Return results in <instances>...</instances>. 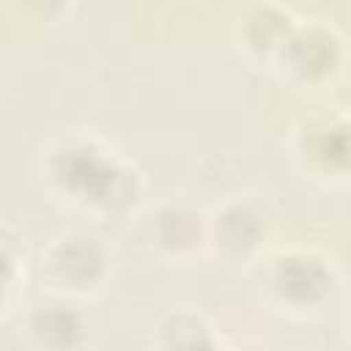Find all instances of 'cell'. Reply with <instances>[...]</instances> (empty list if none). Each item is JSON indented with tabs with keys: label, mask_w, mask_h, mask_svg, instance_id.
I'll return each mask as SVG.
<instances>
[{
	"label": "cell",
	"mask_w": 351,
	"mask_h": 351,
	"mask_svg": "<svg viewBox=\"0 0 351 351\" xmlns=\"http://www.w3.org/2000/svg\"><path fill=\"white\" fill-rule=\"evenodd\" d=\"M271 214L263 200L255 197H230L206 219V239L217 247L219 255L230 261H244L261 252L271 236Z\"/></svg>",
	"instance_id": "5b68a950"
},
{
	"label": "cell",
	"mask_w": 351,
	"mask_h": 351,
	"mask_svg": "<svg viewBox=\"0 0 351 351\" xmlns=\"http://www.w3.org/2000/svg\"><path fill=\"white\" fill-rule=\"evenodd\" d=\"M49 181L77 206L101 214H123L140 197V173L96 137L58 140L44 165Z\"/></svg>",
	"instance_id": "6da1fadb"
},
{
	"label": "cell",
	"mask_w": 351,
	"mask_h": 351,
	"mask_svg": "<svg viewBox=\"0 0 351 351\" xmlns=\"http://www.w3.org/2000/svg\"><path fill=\"white\" fill-rule=\"evenodd\" d=\"M346 55V41L340 30L326 19H293L288 36L282 38L274 60L296 82H324L340 71Z\"/></svg>",
	"instance_id": "277c9868"
},
{
	"label": "cell",
	"mask_w": 351,
	"mask_h": 351,
	"mask_svg": "<svg viewBox=\"0 0 351 351\" xmlns=\"http://www.w3.org/2000/svg\"><path fill=\"white\" fill-rule=\"evenodd\" d=\"M203 239H206V217L184 200L162 203L151 217V241L159 250L181 255V252H192Z\"/></svg>",
	"instance_id": "ba28073f"
},
{
	"label": "cell",
	"mask_w": 351,
	"mask_h": 351,
	"mask_svg": "<svg viewBox=\"0 0 351 351\" xmlns=\"http://www.w3.org/2000/svg\"><path fill=\"white\" fill-rule=\"evenodd\" d=\"M41 271L58 291L88 293L107 280L110 250L96 233L69 230L47 244V250L41 252Z\"/></svg>",
	"instance_id": "3957f363"
},
{
	"label": "cell",
	"mask_w": 351,
	"mask_h": 351,
	"mask_svg": "<svg viewBox=\"0 0 351 351\" xmlns=\"http://www.w3.org/2000/svg\"><path fill=\"white\" fill-rule=\"evenodd\" d=\"M293 154L302 167L318 178H343L348 173V121L340 112L304 118L293 132Z\"/></svg>",
	"instance_id": "8992f818"
},
{
	"label": "cell",
	"mask_w": 351,
	"mask_h": 351,
	"mask_svg": "<svg viewBox=\"0 0 351 351\" xmlns=\"http://www.w3.org/2000/svg\"><path fill=\"white\" fill-rule=\"evenodd\" d=\"M156 351H225L211 324L195 310H173L156 326Z\"/></svg>",
	"instance_id": "30bf717a"
},
{
	"label": "cell",
	"mask_w": 351,
	"mask_h": 351,
	"mask_svg": "<svg viewBox=\"0 0 351 351\" xmlns=\"http://www.w3.org/2000/svg\"><path fill=\"white\" fill-rule=\"evenodd\" d=\"M19 261H22L19 241L5 228H0V307L8 299V293L19 277Z\"/></svg>",
	"instance_id": "8fae6325"
},
{
	"label": "cell",
	"mask_w": 351,
	"mask_h": 351,
	"mask_svg": "<svg viewBox=\"0 0 351 351\" xmlns=\"http://www.w3.org/2000/svg\"><path fill=\"white\" fill-rule=\"evenodd\" d=\"M293 19L296 16L288 8L274 5V3L250 5L239 16V38H241V44L250 52L274 58L277 49H280V44H282V38L288 36Z\"/></svg>",
	"instance_id": "9c48e42d"
},
{
	"label": "cell",
	"mask_w": 351,
	"mask_h": 351,
	"mask_svg": "<svg viewBox=\"0 0 351 351\" xmlns=\"http://www.w3.org/2000/svg\"><path fill=\"white\" fill-rule=\"evenodd\" d=\"M263 285L280 307L293 313H310L332 299L337 288V269L318 250L288 247L269 258Z\"/></svg>",
	"instance_id": "7a4b0ae2"
},
{
	"label": "cell",
	"mask_w": 351,
	"mask_h": 351,
	"mask_svg": "<svg viewBox=\"0 0 351 351\" xmlns=\"http://www.w3.org/2000/svg\"><path fill=\"white\" fill-rule=\"evenodd\" d=\"M25 326L41 351H82L90 340V315L80 304L60 296L36 302Z\"/></svg>",
	"instance_id": "52a82bcc"
},
{
	"label": "cell",
	"mask_w": 351,
	"mask_h": 351,
	"mask_svg": "<svg viewBox=\"0 0 351 351\" xmlns=\"http://www.w3.org/2000/svg\"><path fill=\"white\" fill-rule=\"evenodd\" d=\"M239 351H269V348H239Z\"/></svg>",
	"instance_id": "7c38bea8"
}]
</instances>
